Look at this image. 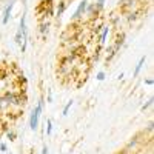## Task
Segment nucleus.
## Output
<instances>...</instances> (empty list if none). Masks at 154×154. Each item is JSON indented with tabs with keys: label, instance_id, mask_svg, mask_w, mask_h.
Returning <instances> with one entry per match:
<instances>
[{
	"label": "nucleus",
	"instance_id": "nucleus-1",
	"mask_svg": "<svg viewBox=\"0 0 154 154\" xmlns=\"http://www.w3.org/2000/svg\"><path fill=\"white\" fill-rule=\"evenodd\" d=\"M40 112H42V102L35 106V109L31 114V122H29L31 130H35V128H37V125H38V116H40Z\"/></svg>",
	"mask_w": 154,
	"mask_h": 154
},
{
	"label": "nucleus",
	"instance_id": "nucleus-2",
	"mask_svg": "<svg viewBox=\"0 0 154 154\" xmlns=\"http://www.w3.org/2000/svg\"><path fill=\"white\" fill-rule=\"evenodd\" d=\"M85 9H86V0H83V2L79 5V8L75 9V12H74V19H79V17H82V14L85 12Z\"/></svg>",
	"mask_w": 154,
	"mask_h": 154
},
{
	"label": "nucleus",
	"instance_id": "nucleus-3",
	"mask_svg": "<svg viewBox=\"0 0 154 154\" xmlns=\"http://www.w3.org/2000/svg\"><path fill=\"white\" fill-rule=\"evenodd\" d=\"M143 63H145V57H140L137 66H136V71H134V75H137V74L140 72V69H142V66H143Z\"/></svg>",
	"mask_w": 154,
	"mask_h": 154
},
{
	"label": "nucleus",
	"instance_id": "nucleus-4",
	"mask_svg": "<svg viewBox=\"0 0 154 154\" xmlns=\"http://www.w3.org/2000/svg\"><path fill=\"white\" fill-rule=\"evenodd\" d=\"M11 9H12V3H9V6H8V8H6V11H5L3 23H8V19H9V14H11Z\"/></svg>",
	"mask_w": 154,
	"mask_h": 154
},
{
	"label": "nucleus",
	"instance_id": "nucleus-5",
	"mask_svg": "<svg viewBox=\"0 0 154 154\" xmlns=\"http://www.w3.org/2000/svg\"><path fill=\"white\" fill-rule=\"evenodd\" d=\"M108 31H109V28L106 26V28L103 29V32H102V38H100V42H102V43H105V40H106V35H108Z\"/></svg>",
	"mask_w": 154,
	"mask_h": 154
},
{
	"label": "nucleus",
	"instance_id": "nucleus-6",
	"mask_svg": "<svg viewBox=\"0 0 154 154\" xmlns=\"http://www.w3.org/2000/svg\"><path fill=\"white\" fill-rule=\"evenodd\" d=\"M71 105H72V102H68V105L65 106V109H63V114H68V109L71 108Z\"/></svg>",
	"mask_w": 154,
	"mask_h": 154
},
{
	"label": "nucleus",
	"instance_id": "nucleus-7",
	"mask_svg": "<svg viewBox=\"0 0 154 154\" xmlns=\"http://www.w3.org/2000/svg\"><path fill=\"white\" fill-rule=\"evenodd\" d=\"M97 79H99V80H103V79H105V74H103V72H99V74H97Z\"/></svg>",
	"mask_w": 154,
	"mask_h": 154
},
{
	"label": "nucleus",
	"instance_id": "nucleus-8",
	"mask_svg": "<svg viewBox=\"0 0 154 154\" xmlns=\"http://www.w3.org/2000/svg\"><path fill=\"white\" fill-rule=\"evenodd\" d=\"M51 130H53L51 128V122H48V134H51Z\"/></svg>",
	"mask_w": 154,
	"mask_h": 154
},
{
	"label": "nucleus",
	"instance_id": "nucleus-9",
	"mask_svg": "<svg viewBox=\"0 0 154 154\" xmlns=\"http://www.w3.org/2000/svg\"><path fill=\"white\" fill-rule=\"evenodd\" d=\"M43 154H48V148H46V146L43 148Z\"/></svg>",
	"mask_w": 154,
	"mask_h": 154
},
{
	"label": "nucleus",
	"instance_id": "nucleus-10",
	"mask_svg": "<svg viewBox=\"0 0 154 154\" xmlns=\"http://www.w3.org/2000/svg\"><path fill=\"white\" fill-rule=\"evenodd\" d=\"M97 2H99V3H103V2H105V0H97Z\"/></svg>",
	"mask_w": 154,
	"mask_h": 154
}]
</instances>
